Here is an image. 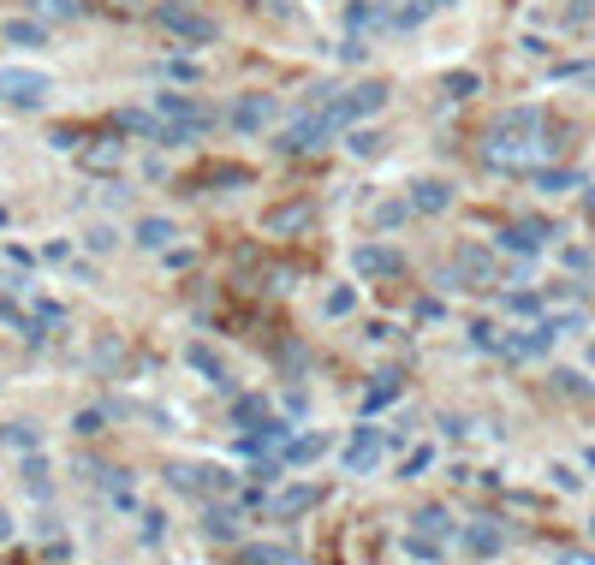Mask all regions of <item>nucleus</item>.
Instances as JSON below:
<instances>
[{
	"instance_id": "obj_1",
	"label": "nucleus",
	"mask_w": 595,
	"mask_h": 565,
	"mask_svg": "<svg viewBox=\"0 0 595 565\" xmlns=\"http://www.w3.org/2000/svg\"><path fill=\"white\" fill-rule=\"evenodd\" d=\"M440 286L447 292H488L495 286V256L482 251V244H458L447 274H440Z\"/></svg>"
},
{
	"instance_id": "obj_2",
	"label": "nucleus",
	"mask_w": 595,
	"mask_h": 565,
	"mask_svg": "<svg viewBox=\"0 0 595 565\" xmlns=\"http://www.w3.org/2000/svg\"><path fill=\"white\" fill-rule=\"evenodd\" d=\"M387 107V84H376V78H363V84H352L345 96H334L328 107H316V114H328L334 125H357V119H369V114H381Z\"/></svg>"
},
{
	"instance_id": "obj_3",
	"label": "nucleus",
	"mask_w": 595,
	"mask_h": 565,
	"mask_svg": "<svg viewBox=\"0 0 595 565\" xmlns=\"http://www.w3.org/2000/svg\"><path fill=\"white\" fill-rule=\"evenodd\" d=\"M48 72H30V66H0V101L6 107H42L48 101Z\"/></svg>"
},
{
	"instance_id": "obj_4",
	"label": "nucleus",
	"mask_w": 595,
	"mask_h": 565,
	"mask_svg": "<svg viewBox=\"0 0 595 565\" xmlns=\"http://www.w3.org/2000/svg\"><path fill=\"white\" fill-rule=\"evenodd\" d=\"M339 125L328 114H304V119H292V125H286V131H280V155H316L321 143H328V137H334Z\"/></svg>"
},
{
	"instance_id": "obj_5",
	"label": "nucleus",
	"mask_w": 595,
	"mask_h": 565,
	"mask_svg": "<svg viewBox=\"0 0 595 565\" xmlns=\"http://www.w3.org/2000/svg\"><path fill=\"white\" fill-rule=\"evenodd\" d=\"M161 30L178 42H191V48H202V42H215L220 36V24L215 19H202V12H191L185 0H173V6H161Z\"/></svg>"
},
{
	"instance_id": "obj_6",
	"label": "nucleus",
	"mask_w": 595,
	"mask_h": 565,
	"mask_svg": "<svg viewBox=\"0 0 595 565\" xmlns=\"http://www.w3.org/2000/svg\"><path fill=\"white\" fill-rule=\"evenodd\" d=\"M352 268L363 274V280H387V274H405V256H399L393 244L369 238V244H357V251H352Z\"/></svg>"
},
{
	"instance_id": "obj_7",
	"label": "nucleus",
	"mask_w": 595,
	"mask_h": 565,
	"mask_svg": "<svg viewBox=\"0 0 595 565\" xmlns=\"http://www.w3.org/2000/svg\"><path fill=\"white\" fill-rule=\"evenodd\" d=\"M226 119H233V131L257 137L262 125H274V96H238L233 107H226Z\"/></svg>"
},
{
	"instance_id": "obj_8",
	"label": "nucleus",
	"mask_w": 595,
	"mask_h": 565,
	"mask_svg": "<svg viewBox=\"0 0 595 565\" xmlns=\"http://www.w3.org/2000/svg\"><path fill=\"white\" fill-rule=\"evenodd\" d=\"M548 238H559L554 227H548V220H518V227H506V233H500V251H512V256H536L542 244H548Z\"/></svg>"
},
{
	"instance_id": "obj_9",
	"label": "nucleus",
	"mask_w": 595,
	"mask_h": 565,
	"mask_svg": "<svg viewBox=\"0 0 595 565\" xmlns=\"http://www.w3.org/2000/svg\"><path fill=\"white\" fill-rule=\"evenodd\" d=\"M376 458H381V429H369V423H363V429L345 441V470H352V476H363V470H376Z\"/></svg>"
},
{
	"instance_id": "obj_10",
	"label": "nucleus",
	"mask_w": 595,
	"mask_h": 565,
	"mask_svg": "<svg viewBox=\"0 0 595 565\" xmlns=\"http://www.w3.org/2000/svg\"><path fill=\"white\" fill-rule=\"evenodd\" d=\"M411 209H416V215H440V209H453V185H440V179H416V185H411Z\"/></svg>"
},
{
	"instance_id": "obj_11",
	"label": "nucleus",
	"mask_w": 595,
	"mask_h": 565,
	"mask_svg": "<svg viewBox=\"0 0 595 565\" xmlns=\"http://www.w3.org/2000/svg\"><path fill=\"white\" fill-rule=\"evenodd\" d=\"M155 114L161 119H185V125H209V107H197L191 96H178V90H161V96H155Z\"/></svg>"
},
{
	"instance_id": "obj_12",
	"label": "nucleus",
	"mask_w": 595,
	"mask_h": 565,
	"mask_svg": "<svg viewBox=\"0 0 595 565\" xmlns=\"http://www.w3.org/2000/svg\"><path fill=\"white\" fill-rule=\"evenodd\" d=\"M167 476H173V488H191V494H209V488H226V470H209V465H173Z\"/></svg>"
},
{
	"instance_id": "obj_13",
	"label": "nucleus",
	"mask_w": 595,
	"mask_h": 565,
	"mask_svg": "<svg viewBox=\"0 0 595 565\" xmlns=\"http://www.w3.org/2000/svg\"><path fill=\"white\" fill-rule=\"evenodd\" d=\"M78 161L90 167V173H114L119 161H125V143L119 137H101V143H90V149H78Z\"/></svg>"
},
{
	"instance_id": "obj_14",
	"label": "nucleus",
	"mask_w": 595,
	"mask_h": 565,
	"mask_svg": "<svg viewBox=\"0 0 595 565\" xmlns=\"http://www.w3.org/2000/svg\"><path fill=\"white\" fill-rule=\"evenodd\" d=\"M131 238H138V244H143V251H167V244H173V220H161V215H143L138 220V227H131Z\"/></svg>"
},
{
	"instance_id": "obj_15",
	"label": "nucleus",
	"mask_w": 595,
	"mask_h": 565,
	"mask_svg": "<svg viewBox=\"0 0 595 565\" xmlns=\"http://www.w3.org/2000/svg\"><path fill=\"white\" fill-rule=\"evenodd\" d=\"M202 536H209V542H233L238 536V512L233 506H209L202 512Z\"/></svg>"
},
{
	"instance_id": "obj_16",
	"label": "nucleus",
	"mask_w": 595,
	"mask_h": 565,
	"mask_svg": "<svg viewBox=\"0 0 595 565\" xmlns=\"http://www.w3.org/2000/svg\"><path fill=\"white\" fill-rule=\"evenodd\" d=\"M304 220H310V203H292V209H268L262 227H268V233H292V227H304Z\"/></svg>"
},
{
	"instance_id": "obj_17",
	"label": "nucleus",
	"mask_w": 595,
	"mask_h": 565,
	"mask_svg": "<svg viewBox=\"0 0 595 565\" xmlns=\"http://www.w3.org/2000/svg\"><path fill=\"white\" fill-rule=\"evenodd\" d=\"M0 36L12 42V48H42V24L36 19H12V24H0Z\"/></svg>"
},
{
	"instance_id": "obj_18",
	"label": "nucleus",
	"mask_w": 595,
	"mask_h": 565,
	"mask_svg": "<svg viewBox=\"0 0 595 565\" xmlns=\"http://www.w3.org/2000/svg\"><path fill=\"white\" fill-rule=\"evenodd\" d=\"M381 19H387V12H381L376 0H352V6H345V30H352V36L369 30V24H381Z\"/></svg>"
},
{
	"instance_id": "obj_19",
	"label": "nucleus",
	"mask_w": 595,
	"mask_h": 565,
	"mask_svg": "<svg viewBox=\"0 0 595 565\" xmlns=\"http://www.w3.org/2000/svg\"><path fill=\"white\" fill-rule=\"evenodd\" d=\"M500 542H506V536H500L495 524H471L464 529V547H471V553H500Z\"/></svg>"
},
{
	"instance_id": "obj_20",
	"label": "nucleus",
	"mask_w": 595,
	"mask_h": 565,
	"mask_svg": "<svg viewBox=\"0 0 595 565\" xmlns=\"http://www.w3.org/2000/svg\"><path fill=\"white\" fill-rule=\"evenodd\" d=\"M321 452H328V434H298L292 447H286V458H292V465H310V458H321Z\"/></svg>"
},
{
	"instance_id": "obj_21",
	"label": "nucleus",
	"mask_w": 595,
	"mask_h": 565,
	"mask_svg": "<svg viewBox=\"0 0 595 565\" xmlns=\"http://www.w3.org/2000/svg\"><path fill=\"white\" fill-rule=\"evenodd\" d=\"M310 506H316V488H286V494L274 500L280 518H292V512H310Z\"/></svg>"
},
{
	"instance_id": "obj_22",
	"label": "nucleus",
	"mask_w": 595,
	"mask_h": 565,
	"mask_svg": "<svg viewBox=\"0 0 595 565\" xmlns=\"http://www.w3.org/2000/svg\"><path fill=\"white\" fill-rule=\"evenodd\" d=\"M0 441H6V447H19V452H36V423H6V429H0Z\"/></svg>"
},
{
	"instance_id": "obj_23",
	"label": "nucleus",
	"mask_w": 595,
	"mask_h": 565,
	"mask_svg": "<svg viewBox=\"0 0 595 565\" xmlns=\"http://www.w3.org/2000/svg\"><path fill=\"white\" fill-rule=\"evenodd\" d=\"M286 441V423H262V434H244V452H274Z\"/></svg>"
},
{
	"instance_id": "obj_24",
	"label": "nucleus",
	"mask_w": 595,
	"mask_h": 565,
	"mask_svg": "<svg viewBox=\"0 0 595 565\" xmlns=\"http://www.w3.org/2000/svg\"><path fill=\"white\" fill-rule=\"evenodd\" d=\"M536 185H542V191L554 196V191H577V185H583V179H577V173H566V167H554V173H548V167H542V173H536Z\"/></svg>"
},
{
	"instance_id": "obj_25",
	"label": "nucleus",
	"mask_w": 595,
	"mask_h": 565,
	"mask_svg": "<svg viewBox=\"0 0 595 565\" xmlns=\"http://www.w3.org/2000/svg\"><path fill=\"white\" fill-rule=\"evenodd\" d=\"M416 529H423V536H453V524H447V512H440V506L416 512Z\"/></svg>"
},
{
	"instance_id": "obj_26",
	"label": "nucleus",
	"mask_w": 595,
	"mask_h": 565,
	"mask_svg": "<svg viewBox=\"0 0 595 565\" xmlns=\"http://www.w3.org/2000/svg\"><path fill=\"white\" fill-rule=\"evenodd\" d=\"M250 565H298V553H292V547H274V542H268V547H250Z\"/></svg>"
},
{
	"instance_id": "obj_27",
	"label": "nucleus",
	"mask_w": 595,
	"mask_h": 565,
	"mask_svg": "<svg viewBox=\"0 0 595 565\" xmlns=\"http://www.w3.org/2000/svg\"><path fill=\"white\" fill-rule=\"evenodd\" d=\"M542 310V292H530V286H524V292H506V315H536Z\"/></svg>"
},
{
	"instance_id": "obj_28",
	"label": "nucleus",
	"mask_w": 595,
	"mask_h": 565,
	"mask_svg": "<svg viewBox=\"0 0 595 565\" xmlns=\"http://www.w3.org/2000/svg\"><path fill=\"white\" fill-rule=\"evenodd\" d=\"M202 185H250V167H209Z\"/></svg>"
},
{
	"instance_id": "obj_29",
	"label": "nucleus",
	"mask_w": 595,
	"mask_h": 565,
	"mask_svg": "<svg viewBox=\"0 0 595 565\" xmlns=\"http://www.w3.org/2000/svg\"><path fill=\"white\" fill-rule=\"evenodd\" d=\"M381 143H387L381 131H352V143H345V149H352V155H381Z\"/></svg>"
},
{
	"instance_id": "obj_30",
	"label": "nucleus",
	"mask_w": 595,
	"mask_h": 565,
	"mask_svg": "<svg viewBox=\"0 0 595 565\" xmlns=\"http://www.w3.org/2000/svg\"><path fill=\"white\" fill-rule=\"evenodd\" d=\"M393 393H399V375H381L376 387H369V399H363V405L376 410V405H387V399H393Z\"/></svg>"
},
{
	"instance_id": "obj_31",
	"label": "nucleus",
	"mask_w": 595,
	"mask_h": 565,
	"mask_svg": "<svg viewBox=\"0 0 595 565\" xmlns=\"http://www.w3.org/2000/svg\"><path fill=\"white\" fill-rule=\"evenodd\" d=\"M542 298H559V304H577V298H583V286H577V280H554V286H542Z\"/></svg>"
},
{
	"instance_id": "obj_32",
	"label": "nucleus",
	"mask_w": 595,
	"mask_h": 565,
	"mask_svg": "<svg viewBox=\"0 0 595 565\" xmlns=\"http://www.w3.org/2000/svg\"><path fill=\"white\" fill-rule=\"evenodd\" d=\"M24 482H30V494H48V465L30 458V465H24Z\"/></svg>"
},
{
	"instance_id": "obj_33",
	"label": "nucleus",
	"mask_w": 595,
	"mask_h": 565,
	"mask_svg": "<svg viewBox=\"0 0 595 565\" xmlns=\"http://www.w3.org/2000/svg\"><path fill=\"white\" fill-rule=\"evenodd\" d=\"M554 387L566 393V399H583V393H590V387H583V375H572V370H559V375H554Z\"/></svg>"
},
{
	"instance_id": "obj_34",
	"label": "nucleus",
	"mask_w": 595,
	"mask_h": 565,
	"mask_svg": "<svg viewBox=\"0 0 595 565\" xmlns=\"http://www.w3.org/2000/svg\"><path fill=\"white\" fill-rule=\"evenodd\" d=\"M447 96H476V72H453V78H447Z\"/></svg>"
},
{
	"instance_id": "obj_35",
	"label": "nucleus",
	"mask_w": 595,
	"mask_h": 565,
	"mask_svg": "<svg viewBox=\"0 0 595 565\" xmlns=\"http://www.w3.org/2000/svg\"><path fill=\"white\" fill-rule=\"evenodd\" d=\"M554 565H595V553H583V547H554Z\"/></svg>"
},
{
	"instance_id": "obj_36",
	"label": "nucleus",
	"mask_w": 595,
	"mask_h": 565,
	"mask_svg": "<svg viewBox=\"0 0 595 565\" xmlns=\"http://www.w3.org/2000/svg\"><path fill=\"white\" fill-rule=\"evenodd\" d=\"M83 244H90V251H114V233H107V227H90V233H83Z\"/></svg>"
},
{
	"instance_id": "obj_37",
	"label": "nucleus",
	"mask_w": 595,
	"mask_h": 565,
	"mask_svg": "<svg viewBox=\"0 0 595 565\" xmlns=\"http://www.w3.org/2000/svg\"><path fill=\"white\" fill-rule=\"evenodd\" d=\"M357 304V292H345V286H339V292H328V315H345Z\"/></svg>"
},
{
	"instance_id": "obj_38",
	"label": "nucleus",
	"mask_w": 595,
	"mask_h": 565,
	"mask_svg": "<svg viewBox=\"0 0 595 565\" xmlns=\"http://www.w3.org/2000/svg\"><path fill=\"white\" fill-rule=\"evenodd\" d=\"M405 215H411V203H387V209H381V227H399V220H405Z\"/></svg>"
},
{
	"instance_id": "obj_39",
	"label": "nucleus",
	"mask_w": 595,
	"mask_h": 565,
	"mask_svg": "<svg viewBox=\"0 0 595 565\" xmlns=\"http://www.w3.org/2000/svg\"><path fill=\"white\" fill-rule=\"evenodd\" d=\"M363 54H369V42H363V36H345V42H339V60H363Z\"/></svg>"
},
{
	"instance_id": "obj_40",
	"label": "nucleus",
	"mask_w": 595,
	"mask_h": 565,
	"mask_svg": "<svg viewBox=\"0 0 595 565\" xmlns=\"http://www.w3.org/2000/svg\"><path fill=\"white\" fill-rule=\"evenodd\" d=\"M101 423H107V410H83V417H78V434H101Z\"/></svg>"
},
{
	"instance_id": "obj_41",
	"label": "nucleus",
	"mask_w": 595,
	"mask_h": 565,
	"mask_svg": "<svg viewBox=\"0 0 595 565\" xmlns=\"http://www.w3.org/2000/svg\"><path fill=\"white\" fill-rule=\"evenodd\" d=\"M161 524H167L161 512H143V542H161Z\"/></svg>"
},
{
	"instance_id": "obj_42",
	"label": "nucleus",
	"mask_w": 595,
	"mask_h": 565,
	"mask_svg": "<svg viewBox=\"0 0 595 565\" xmlns=\"http://www.w3.org/2000/svg\"><path fill=\"white\" fill-rule=\"evenodd\" d=\"M42 256H48V262H72V244H66V238H54V244H48Z\"/></svg>"
},
{
	"instance_id": "obj_43",
	"label": "nucleus",
	"mask_w": 595,
	"mask_h": 565,
	"mask_svg": "<svg viewBox=\"0 0 595 565\" xmlns=\"http://www.w3.org/2000/svg\"><path fill=\"white\" fill-rule=\"evenodd\" d=\"M6 536H12V518H6V512H0V542H6Z\"/></svg>"
},
{
	"instance_id": "obj_44",
	"label": "nucleus",
	"mask_w": 595,
	"mask_h": 565,
	"mask_svg": "<svg viewBox=\"0 0 595 565\" xmlns=\"http://www.w3.org/2000/svg\"><path fill=\"white\" fill-rule=\"evenodd\" d=\"M583 215H590V220H595V191H590V196H583Z\"/></svg>"
},
{
	"instance_id": "obj_45",
	"label": "nucleus",
	"mask_w": 595,
	"mask_h": 565,
	"mask_svg": "<svg viewBox=\"0 0 595 565\" xmlns=\"http://www.w3.org/2000/svg\"><path fill=\"white\" fill-rule=\"evenodd\" d=\"M262 6H274V12H286V6H292V0H262Z\"/></svg>"
},
{
	"instance_id": "obj_46",
	"label": "nucleus",
	"mask_w": 595,
	"mask_h": 565,
	"mask_svg": "<svg viewBox=\"0 0 595 565\" xmlns=\"http://www.w3.org/2000/svg\"><path fill=\"white\" fill-rule=\"evenodd\" d=\"M590 363H595V339H590Z\"/></svg>"
},
{
	"instance_id": "obj_47",
	"label": "nucleus",
	"mask_w": 595,
	"mask_h": 565,
	"mask_svg": "<svg viewBox=\"0 0 595 565\" xmlns=\"http://www.w3.org/2000/svg\"><path fill=\"white\" fill-rule=\"evenodd\" d=\"M0 227H6V209H0Z\"/></svg>"
},
{
	"instance_id": "obj_48",
	"label": "nucleus",
	"mask_w": 595,
	"mask_h": 565,
	"mask_svg": "<svg viewBox=\"0 0 595 565\" xmlns=\"http://www.w3.org/2000/svg\"><path fill=\"white\" fill-rule=\"evenodd\" d=\"M435 6H453V0H435Z\"/></svg>"
},
{
	"instance_id": "obj_49",
	"label": "nucleus",
	"mask_w": 595,
	"mask_h": 565,
	"mask_svg": "<svg viewBox=\"0 0 595 565\" xmlns=\"http://www.w3.org/2000/svg\"><path fill=\"white\" fill-rule=\"evenodd\" d=\"M590 470H595V452H590Z\"/></svg>"
}]
</instances>
